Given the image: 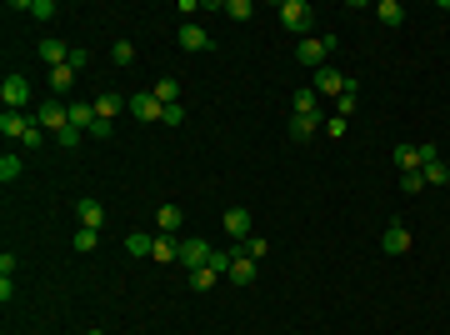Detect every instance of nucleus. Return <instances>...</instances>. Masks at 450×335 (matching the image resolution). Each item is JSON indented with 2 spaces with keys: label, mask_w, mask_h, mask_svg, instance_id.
Masks as SVG:
<instances>
[{
  "label": "nucleus",
  "mask_w": 450,
  "mask_h": 335,
  "mask_svg": "<svg viewBox=\"0 0 450 335\" xmlns=\"http://www.w3.org/2000/svg\"><path fill=\"white\" fill-rule=\"evenodd\" d=\"M280 25L296 30V35H310V25H315V6H310V0H286V6H280Z\"/></svg>",
  "instance_id": "obj_1"
},
{
  "label": "nucleus",
  "mask_w": 450,
  "mask_h": 335,
  "mask_svg": "<svg viewBox=\"0 0 450 335\" xmlns=\"http://www.w3.org/2000/svg\"><path fill=\"white\" fill-rule=\"evenodd\" d=\"M330 50H335V35H305V40H300V50H296V61H300V66H315V71H320Z\"/></svg>",
  "instance_id": "obj_2"
},
{
  "label": "nucleus",
  "mask_w": 450,
  "mask_h": 335,
  "mask_svg": "<svg viewBox=\"0 0 450 335\" xmlns=\"http://www.w3.org/2000/svg\"><path fill=\"white\" fill-rule=\"evenodd\" d=\"M35 121H40V126H45V130H50V135H61V130H66V126H71V110H66V105H61V100H55V95H50V100H45V105H40V110H35Z\"/></svg>",
  "instance_id": "obj_3"
},
{
  "label": "nucleus",
  "mask_w": 450,
  "mask_h": 335,
  "mask_svg": "<svg viewBox=\"0 0 450 335\" xmlns=\"http://www.w3.org/2000/svg\"><path fill=\"white\" fill-rule=\"evenodd\" d=\"M0 95H6V110H20V105L30 100V80H25L20 71H11L6 85H0Z\"/></svg>",
  "instance_id": "obj_4"
},
{
  "label": "nucleus",
  "mask_w": 450,
  "mask_h": 335,
  "mask_svg": "<svg viewBox=\"0 0 450 335\" xmlns=\"http://www.w3.org/2000/svg\"><path fill=\"white\" fill-rule=\"evenodd\" d=\"M210 255H215V250H210L205 240H195V236H190V240H181V265H186V270H205V265H210Z\"/></svg>",
  "instance_id": "obj_5"
},
{
  "label": "nucleus",
  "mask_w": 450,
  "mask_h": 335,
  "mask_svg": "<svg viewBox=\"0 0 450 335\" xmlns=\"http://www.w3.org/2000/svg\"><path fill=\"white\" fill-rule=\"evenodd\" d=\"M220 220H225V231H231V240H236V245H241V240H250V210H245V205H231Z\"/></svg>",
  "instance_id": "obj_6"
},
{
  "label": "nucleus",
  "mask_w": 450,
  "mask_h": 335,
  "mask_svg": "<svg viewBox=\"0 0 450 335\" xmlns=\"http://www.w3.org/2000/svg\"><path fill=\"white\" fill-rule=\"evenodd\" d=\"M130 116H135V121H165V105H160L150 90H140V95H130Z\"/></svg>",
  "instance_id": "obj_7"
},
{
  "label": "nucleus",
  "mask_w": 450,
  "mask_h": 335,
  "mask_svg": "<svg viewBox=\"0 0 450 335\" xmlns=\"http://www.w3.org/2000/svg\"><path fill=\"white\" fill-rule=\"evenodd\" d=\"M310 90H315V95H335V100H341V95H346V75H341V71H330V66H320Z\"/></svg>",
  "instance_id": "obj_8"
},
{
  "label": "nucleus",
  "mask_w": 450,
  "mask_h": 335,
  "mask_svg": "<svg viewBox=\"0 0 450 335\" xmlns=\"http://www.w3.org/2000/svg\"><path fill=\"white\" fill-rule=\"evenodd\" d=\"M181 226H186V210L181 205H160L155 210V231L160 236H181Z\"/></svg>",
  "instance_id": "obj_9"
},
{
  "label": "nucleus",
  "mask_w": 450,
  "mask_h": 335,
  "mask_svg": "<svg viewBox=\"0 0 450 335\" xmlns=\"http://www.w3.org/2000/svg\"><path fill=\"white\" fill-rule=\"evenodd\" d=\"M380 245H385L390 255H406V250H411V226H385Z\"/></svg>",
  "instance_id": "obj_10"
},
{
  "label": "nucleus",
  "mask_w": 450,
  "mask_h": 335,
  "mask_svg": "<svg viewBox=\"0 0 450 335\" xmlns=\"http://www.w3.org/2000/svg\"><path fill=\"white\" fill-rule=\"evenodd\" d=\"M40 61H45L50 71H55V66H66V61H71V45H66V40H55V35L40 40Z\"/></svg>",
  "instance_id": "obj_11"
},
{
  "label": "nucleus",
  "mask_w": 450,
  "mask_h": 335,
  "mask_svg": "<svg viewBox=\"0 0 450 335\" xmlns=\"http://www.w3.org/2000/svg\"><path fill=\"white\" fill-rule=\"evenodd\" d=\"M126 105H130L126 95H116V90H105V95H95V116H100V121H116V116H121Z\"/></svg>",
  "instance_id": "obj_12"
},
{
  "label": "nucleus",
  "mask_w": 450,
  "mask_h": 335,
  "mask_svg": "<svg viewBox=\"0 0 450 335\" xmlns=\"http://www.w3.org/2000/svg\"><path fill=\"white\" fill-rule=\"evenodd\" d=\"M25 130H30V116H20V110H6V116H0V135L25 140Z\"/></svg>",
  "instance_id": "obj_13"
},
{
  "label": "nucleus",
  "mask_w": 450,
  "mask_h": 335,
  "mask_svg": "<svg viewBox=\"0 0 450 335\" xmlns=\"http://www.w3.org/2000/svg\"><path fill=\"white\" fill-rule=\"evenodd\" d=\"M150 260H160V265L181 260V240H176V236H155V245H150Z\"/></svg>",
  "instance_id": "obj_14"
},
{
  "label": "nucleus",
  "mask_w": 450,
  "mask_h": 335,
  "mask_svg": "<svg viewBox=\"0 0 450 335\" xmlns=\"http://www.w3.org/2000/svg\"><path fill=\"white\" fill-rule=\"evenodd\" d=\"M66 110H71V126L75 130H90L95 126V100H71Z\"/></svg>",
  "instance_id": "obj_15"
},
{
  "label": "nucleus",
  "mask_w": 450,
  "mask_h": 335,
  "mask_svg": "<svg viewBox=\"0 0 450 335\" xmlns=\"http://www.w3.org/2000/svg\"><path fill=\"white\" fill-rule=\"evenodd\" d=\"M225 281H231V286H250V281H255V260L236 250V265H231V275H225Z\"/></svg>",
  "instance_id": "obj_16"
},
{
  "label": "nucleus",
  "mask_w": 450,
  "mask_h": 335,
  "mask_svg": "<svg viewBox=\"0 0 450 335\" xmlns=\"http://www.w3.org/2000/svg\"><path fill=\"white\" fill-rule=\"evenodd\" d=\"M75 215H80V226H85V231H100V220H105V210H100V200H90V195H85V200L75 205Z\"/></svg>",
  "instance_id": "obj_17"
},
{
  "label": "nucleus",
  "mask_w": 450,
  "mask_h": 335,
  "mask_svg": "<svg viewBox=\"0 0 450 335\" xmlns=\"http://www.w3.org/2000/svg\"><path fill=\"white\" fill-rule=\"evenodd\" d=\"M181 45H186V50H210V35H205L195 20H186V25H181Z\"/></svg>",
  "instance_id": "obj_18"
},
{
  "label": "nucleus",
  "mask_w": 450,
  "mask_h": 335,
  "mask_svg": "<svg viewBox=\"0 0 450 335\" xmlns=\"http://www.w3.org/2000/svg\"><path fill=\"white\" fill-rule=\"evenodd\" d=\"M320 126H325V116H291V135L296 140H310Z\"/></svg>",
  "instance_id": "obj_19"
},
{
  "label": "nucleus",
  "mask_w": 450,
  "mask_h": 335,
  "mask_svg": "<svg viewBox=\"0 0 450 335\" xmlns=\"http://www.w3.org/2000/svg\"><path fill=\"white\" fill-rule=\"evenodd\" d=\"M291 116H320L315 90H296V95H291Z\"/></svg>",
  "instance_id": "obj_20"
},
{
  "label": "nucleus",
  "mask_w": 450,
  "mask_h": 335,
  "mask_svg": "<svg viewBox=\"0 0 450 335\" xmlns=\"http://www.w3.org/2000/svg\"><path fill=\"white\" fill-rule=\"evenodd\" d=\"M375 20H380V25H401V20H406V6H401V0H380V6H375Z\"/></svg>",
  "instance_id": "obj_21"
},
{
  "label": "nucleus",
  "mask_w": 450,
  "mask_h": 335,
  "mask_svg": "<svg viewBox=\"0 0 450 335\" xmlns=\"http://www.w3.org/2000/svg\"><path fill=\"white\" fill-rule=\"evenodd\" d=\"M71 85H75V71H71V66H55V71H50V90H55V95H71Z\"/></svg>",
  "instance_id": "obj_22"
},
{
  "label": "nucleus",
  "mask_w": 450,
  "mask_h": 335,
  "mask_svg": "<svg viewBox=\"0 0 450 335\" xmlns=\"http://www.w3.org/2000/svg\"><path fill=\"white\" fill-rule=\"evenodd\" d=\"M396 165H401V171H420V145H396Z\"/></svg>",
  "instance_id": "obj_23"
},
{
  "label": "nucleus",
  "mask_w": 450,
  "mask_h": 335,
  "mask_svg": "<svg viewBox=\"0 0 450 335\" xmlns=\"http://www.w3.org/2000/svg\"><path fill=\"white\" fill-rule=\"evenodd\" d=\"M20 171H25V165H20V155H16V150L0 155V181H6V185H11V181H20Z\"/></svg>",
  "instance_id": "obj_24"
},
{
  "label": "nucleus",
  "mask_w": 450,
  "mask_h": 335,
  "mask_svg": "<svg viewBox=\"0 0 450 335\" xmlns=\"http://www.w3.org/2000/svg\"><path fill=\"white\" fill-rule=\"evenodd\" d=\"M150 95H155L160 105H176V95H181V85H176L171 75H165V80H155V85H150Z\"/></svg>",
  "instance_id": "obj_25"
},
{
  "label": "nucleus",
  "mask_w": 450,
  "mask_h": 335,
  "mask_svg": "<svg viewBox=\"0 0 450 335\" xmlns=\"http://www.w3.org/2000/svg\"><path fill=\"white\" fill-rule=\"evenodd\" d=\"M16 11H30L35 20H50V16H55V6H50V0H16Z\"/></svg>",
  "instance_id": "obj_26"
},
{
  "label": "nucleus",
  "mask_w": 450,
  "mask_h": 335,
  "mask_svg": "<svg viewBox=\"0 0 450 335\" xmlns=\"http://www.w3.org/2000/svg\"><path fill=\"white\" fill-rule=\"evenodd\" d=\"M150 245H155V236H145V231H130L126 236V250L130 255H150Z\"/></svg>",
  "instance_id": "obj_27"
},
{
  "label": "nucleus",
  "mask_w": 450,
  "mask_h": 335,
  "mask_svg": "<svg viewBox=\"0 0 450 335\" xmlns=\"http://www.w3.org/2000/svg\"><path fill=\"white\" fill-rule=\"evenodd\" d=\"M71 245H75V250H80V255H90V250H95V245H100V231H85V226H80V231H75V240H71Z\"/></svg>",
  "instance_id": "obj_28"
},
{
  "label": "nucleus",
  "mask_w": 450,
  "mask_h": 335,
  "mask_svg": "<svg viewBox=\"0 0 450 335\" xmlns=\"http://www.w3.org/2000/svg\"><path fill=\"white\" fill-rule=\"evenodd\" d=\"M236 250H241V255H250V260H260V255L270 250V240H265V236H250V240H241Z\"/></svg>",
  "instance_id": "obj_29"
},
{
  "label": "nucleus",
  "mask_w": 450,
  "mask_h": 335,
  "mask_svg": "<svg viewBox=\"0 0 450 335\" xmlns=\"http://www.w3.org/2000/svg\"><path fill=\"white\" fill-rule=\"evenodd\" d=\"M110 61H116V66H135V45H130V40H116V50H110Z\"/></svg>",
  "instance_id": "obj_30"
},
{
  "label": "nucleus",
  "mask_w": 450,
  "mask_h": 335,
  "mask_svg": "<svg viewBox=\"0 0 450 335\" xmlns=\"http://www.w3.org/2000/svg\"><path fill=\"white\" fill-rule=\"evenodd\" d=\"M231 265H236V250H215L210 255V270L215 275H231Z\"/></svg>",
  "instance_id": "obj_31"
},
{
  "label": "nucleus",
  "mask_w": 450,
  "mask_h": 335,
  "mask_svg": "<svg viewBox=\"0 0 450 335\" xmlns=\"http://www.w3.org/2000/svg\"><path fill=\"white\" fill-rule=\"evenodd\" d=\"M420 176H425V185H445V181H450V171H445V160H435V165H425V171H420Z\"/></svg>",
  "instance_id": "obj_32"
},
{
  "label": "nucleus",
  "mask_w": 450,
  "mask_h": 335,
  "mask_svg": "<svg viewBox=\"0 0 450 335\" xmlns=\"http://www.w3.org/2000/svg\"><path fill=\"white\" fill-rule=\"evenodd\" d=\"M80 140H85V130H75V126H66L61 135H55V145H61V150H75Z\"/></svg>",
  "instance_id": "obj_33"
},
{
  "label": "nucleus",
  "mask_w": 450,
  "mask_h": 335,
  "mask_svg": "<svg viewBox=\"0 0 450 335\" xmlns=\"http://www.w3.org/2000/svg\"><path fill=\"white\" fill-rule=\"evenodd\" d=\"M401 190H406V195H420V190H425V176H420V171H406V176H401Z\"/></svg>",
  "instance_id": "obj_34"
},
{
  "label": "nucleus",
  "mask_w": 450,
  "mask_h": 335,
  "mask_svg": "<svg viewBox=\"0 0 450 335\" xmlns=\"http://www.w3.org/2000/svg\"><path fill=\"white\" fill-rule=\"evenodd\" d=\"M215 281H220V275H215L210 265H205V270H190V286H195V291H210Z\"/></svg>",
  "instance_id": "obj_35"
},
{
  "label": "nucleus",
  "mask_w": 450,
  "mask_h": 335,
  "mask_svg": "<svg viewBox=\"0 0 450 335\" xmlns=\"http://www.w3.org/2000/svg\"><path fill=\"white\" fill-rule=\"evenodd\" d=\"M225 16H231V20H250V6H245V0H225V6H220Z\"/></svg>",
  "instance_id": "obj_36"
},
{
  "label": "nucleus",
  "mask_w": 450,
  "mask_h": 335,
  "mask_svg": "<svg viewBox=\"0 0 450 335\" xmlns=\"http://www.w3.org/2000/svg\"><path fill=\"white\" fill-rule=\"evenodd\" d=\"M85 135H90V140H105V135H116V126H110V121H100V116H95V126H90Z\"/></svg>",
  "instance_id": "obj_37"
},
{
  "label": "nucleus",
  "mask_w": 450,
  "mask_h": 335,
  "mask_svg": "<svg viewBox=\"0 0 450 335\" xmlns=\"http://www.w3.org/2000/svg\"><path fill=\"white\" fill-rule=\"evenodd\" d=\"M66 66H71V71H75V75H80V71H85V66H90V50H71V61H66Z\"/></svg>",
  "instance_id": "obj_38"
},
{
  "label": "nucleus",
  "mask_w": 450,
  "mask_h": 335,
  "mask_svg": "<svg viewBox=\"0 0 450 335\" xmlns=\"http://www.w3.org/2000/svg\"><path fill=\"white\" fill-rule=\"evenodd\" d=\"M160 126H186V110L181 105H165V121Z\"/></svg>",
  "instance_id": "obj_39"
},
{
  "label": "nucleus",
  "mask_w": 450,
  "mask_h": 335,
  "mask_svg": "<svg viewBox=\"0 0 450 335\" xmlns=\"http://www.w3.org/2000/svg\"><path fill=\"white\" fill-rule=\"evenodd\" d=\"M90 335H100V330H90Z\"/></svg>",
  "instance_id": "obj_40"
}]
</instances>
